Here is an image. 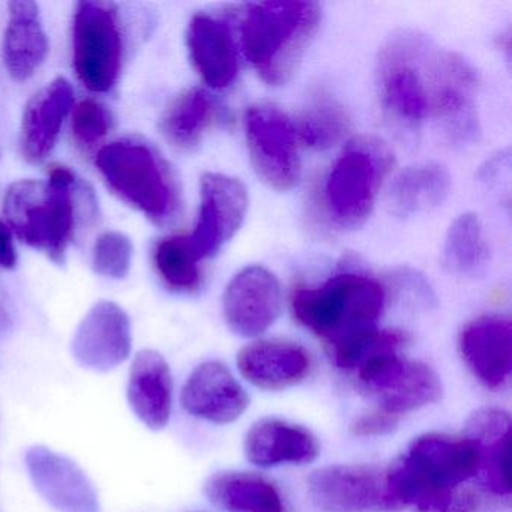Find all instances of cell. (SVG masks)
Here are the masks:
<instances>
[{"mask_svg": "<svg viewBox=\"0 0 512 512\" xmlns=\"http://www.w3.org/2000/svg\"><path fill=\"white\" fill-rule=\"evenodd\" d=\"M475 443L464 437L428 433L416 437L386 470L395 502L416 512H476L478 496L464 488L478 475Z\"/></svg>", "mask_w": 512, "mask_h": 512, "instance_id": "6da1fadb", "label": "cell"}, {"mask_svg": "<svg viewBox=\"0 0 512 512\" xmlns=\"http://www.w3.org/2000/svg\"><path fill=\"white\" fill-rule=\"evenodd\" d=\"M322 23L316 2H260L248 5L242 20V46L257 76L283 86L295 76Z\"/></svg>", "mask_w": 512, "mask_h": 512, "instance_id": "7a4b0ae2", "label": "cell"}, {"mask_svg": "<svg viewBox=\"0 0 512 512\" xmlns=\"http://www.w3.org/2000/svg\"><path fill=\"white\" fill-rule=\"evenodd\" d=\"M439 47L418 32L404 31L386 41L376 62V88L383 118L412 139L431 118L434 67Z\"/></svg>", "mask_w": 512, "mask_h": 512, "instance_id": "3957f363", "label": "cell"}, {"mask_svg": "<svg viewBox=\"0 0 512 512\" xmlns=\"http://www.w3.org/2000/svg\"><path fill=\"white\" fill-rule=\"evenodd\" d=\"M385 304L383 284L355 271L340 272L320 286L298 287L290 298L296 322L322 338L328 350L377 328Z\"/></svg>", "mask_w": 512, "mask_h": 512, "instance_id": "277c9868", "label": "cell"}, {"mask_svg": "<svg viewBox=\"0 0 512 512\" xmlns=\"http://www.w3.org/2000/svg\"><path fill=\"white\" fill-rule=\"evenodd\" d=\"M76 176L56 166L47 181L14 182L4 197V215L11 232L25 244L44 251L53 262L64 263L74 232L73 188Z\"/></svg>", "mask_w": 512, "mask_h": 512, "instance_id": "5b68a950", "label": "cell"}, {"mask_svg": "<svg viewBox=\"0 0 512 512\" xmlns=\"http://www.w3.org/2000/svg\"><path fill=\"white\" fill-rule=\"evenodd\" d=\"M394 167V154L383 140H350L332 164L322 187V205L332 226L355 230L370 218L383 181Z\"/></svg>", "mask_w": 512, "mask_h": 512, "instance_id": "8992f818", "label": "cell"}, {"mask_svg": "<svg viewBox=\"0 0 512 512\" xmlns=\"http://www.w3.org/2000/svg\"><path fill=\"white\" fill-rule=\"evenodd\" d=\"M97 167L113 193L155 224L178 215V184L166 161L145 143L121 140L101 148Z\"/></svg>", "mask_w": 512, "mask_h": 512, "instance_id": "52a82bcc", "label": "cell"}, {"mask_svg": "<svg viewBox=\"0 0 512 512\" xmlns=\"http://www.w3.org/2000/svg\"><path fill=\"white\" fill-rule=\"evenodd\" d=\"M355 376L359 388L389 415H404L442 400L439 374L424 362L401 358L398 350H385L365 359Z\"/></svg>", "mask_w": 512, "mask_h": 512, "instance_id": "ba28073f", "label": "cell"}, {"mask_svg": "<svg viewBox=\"0 0 512 512\" xmlns=\"http://www.w3.org/2000/svg\"><path fill=\"white\" fill-rule=\"evenodd\" d=\"M73 62L77 77L89 91L107 92L118 82L122 37L115 5L88 0L77 4Z\"/></svg>", "mask_w": 512, "mask_h": 512, "instance_id": "9c48e42d", "label": "cell"}, {"mask_svg": "<svg viewBox=\"0 0 512 512\" xmlns=\"http://www.w3.org/2000/svg\"><path fill=\"white\" fill-rule=\"evenodd\" d=\"M251 166L263 184L289 191L301 178V155L295 125L271 104H254L244 116Z\"/></svg>", "mask_w": 512, "mask_h": 512, "instance_id": "30bf717a", "label": "cell"}, {"mask_svg": "<svg viewBox=\"0 0 512 512\" xmlns=\"http://www.w3.org/2000/svg\"><path fill=\"white\" fill-rule=\"evenodd\" d=\"M478 86V71L469 61L458 53L439 50L434 67L431 118L443 137L458 148L473 146L481 139L476 109Z\"/></svg>", "mask_w": 512, "mask_h": 512, "instance_id": "8fae6325", "label": "cell"}, {"mask_svg": "<svg viewBox=\"0 0 512 512\" xmlns=\"http://www.w3.org/2000/svg\"><path fill=\"white\" fill-rule=\"evenodd\" d=\"M311 502L322 512H398L386 472L362 464H334L308 478Z\"/></svg>", "mask_w": 512, "mask_h": 512, "instance_id": "7c38bea8", "label": "cell"}, {"mask_svg": "<svg viewBox=\"0 0 512 512\" xmlns=\"http://www.w3.org/2000/svg\"><path fill=\"white\" fill-rule=\"evenodd\" d=\"M248 193L239 179L206 173L200 182V209L196 227L188 236L197 259L215 256L244 224Z\"/></svg>", "mask_w": 512, "mask_h": 512, "instance_id": "4fadbf2b", "label": "cell"}, {"mask_svg": "<svg viewBox=\"0 0 512 512\" xmlns=\"http://www.w3.org/2000/svg\"><path fill=\"white\" fill-rule=\"evenodd\" d=\"M280 281L269 269L253 265L239 271L227 284L224 319L233 334L244 338L265 334L281 314Z\"/></svg>", "mask_w": 512, "mask_h": 512, "instance_id": "5bb4252c", "label": "cell"}, {"mask_svg": "<svg viewBox=\"0 0 512 512\" xmlns=\"http://www.w3.org/2000/svg\"><path fill=\"white\" fill-rule=\"evenodd\" d=\"M133 349L131 322L124 308L101 301L88 311L71 340L77 364L95 373H109L124 364Z\"/></svg>", "mask_w": 512, "mask_h": 512, "instance_id": "9a60e30c", "label": "cell"}, {"mask_svg": "<svg viewBox=\"0 0 512 512\" xmlns=\"http://www.w3.org/2000/svg\"><path fill=\"white\" fill-rule=\"evenodd\" d=\"M26 469L40 496L58 512H101L100 497L85 470L46 445L25 454Z\"/></svg>", "mask_w": 512, "mask_h": 512, "instance_id": "2e32d148", "label": "cell"}, {"mask_svg": "<svg viewBox=\"0 0 512 512\" xmlns=\"http://www.w3.org/2000/svg\"><path fill=\"white\" fill-rule=\"evenodd\" d=\"M181 403L194 418L226 425L244 415L250 397L226 365L208 361L197 365L188 376Z\"/></svg>", "mask_w": 512, "mask_h": 512, "instance_id": "e0dca14e", "label": "cell"}, {"mask_svg": "<svg viewBox=\"0 0 512 512\" xmlns=\"http://www.w3.org/2000/svg\"><path fill=\"white\" fill-rule=\"evenodd\" d=\"M461 358L473 376L488 389H500L512 370V325L508 317L472 320L458 337Z\"/></svg>", "mask_w": 512, "mask_h": 512, "instance_id": "ac0fdd59", "label": "cell"}, {"mask_svg": "<svg viewBox=\"0 0 512 512\" xmlns=\"http://www.w3.org/2000/svg\"><path fill=\"white\" fill-rule=\"evenodd\" d=\"M191 64L212 89H226L238 77L239 61L229 23L214 14L193 16L187 28Z\"/></svg>", "mask_w": 512, "mask_h": 512, "instance_id": "d6986e66", "label": "cell"}, {"mask_svg": "<svg viewBox=\"0 0 512 512\" xmlns=\"http://www.w3.org/2000/svg\"><path fill=\"white\" fill-rule=\"evenodd\" d=\"M73 103V86L65 77L53 80L29 100L20 130V149L26 161L43 163L52 154Z\"/></svg>", "mask_w": 512, "mask_h": 512, "instance_id": "ffe728a7", "label": "cell"}, {"mask_svg": "<svg viewBox=\"0 0 512 512\" xmlns=\"http://www.w3.org/2000/svg\"><path fill=\"white\" fill-rule=\"evenodd\" d=\"M127 400L134 415L149 430L169 424L173 407V377L166 358L154 349L134 356L128 376Z\"/></svg>", "mask_w": 512, "mask_h": 512, "instance_id": "44dd1931", "label": "cell"}, {"mask_svg": "<svg viewBox=\"0 0 512 512\" xmlns=\"http://www.w3.org/2000/svg\"><path fill=\"white\" fill-rule=\"evenodd\" d=\"M238 368L256 388L283 391L305 380L311 359L304 347L290 341H256L238 353Z\"/></svg>", "mask_w": 512, "mask_h": 512, "instance_id": "7402d4cb", "label": "cell"}, {"mask_svg": "<svg viewBox=\"0 0 512 512\" xmlns=\"http://www.w3.org/2000/svg\"><path fill=\"white\" fill-rule=\"evenodd\" d=\"M245 457L259 467L307 464L320 454V443L308 428L277 418L254 422L244 437Z\"/></svg>", "mask_w": 512, "mask_h": 512, "instance_id": "603a6c76", "label": "cell"}, {"mask_svg": "<svg viewBox=\"0 0 512 512\" xmlns=\"http://www.w3.org/2000/svg\"><path fill=\"white\" fill-rule=\"evenodd\" d=\"M467 439L475 443L479 454V472L482 484L499 496L511 494V464H509V439L511 418L505 410L485 407L476 410L467 419Z\"/></svg>", "mask_w": 512, "mask_h": 512, "instance_id": "cb8c5ba5", "label": "cell"}, {"mask_svg": "<svg viewBox=\"0 0 512 512\" xmlns=\"http://www.w3.org/2000/svg\"><path fill=\"white\" fill-rule=\"evenodd\" d=\"M4 62L17 82L31 79L46 61L49 40L41 23L40 8L31 0L8 4V25L4 35Z\"/></svg>", "mask_w": 512, "mask_h": 512, "instance_id": "d4e9b609", "label": "cell"}, {"mask_svg": "<svg viewBox=\"0 0 512 512\" xmlns=\"http://www.w3.org/2000/svg\"><path fill=\"white\" fill-rule=\"evenodd\" d=\"M449 170L440 163H418L398 173L386 196L389 211L398 218H410L433 211L451 191Z\"/></svg>", "mask_w": 512, "mask_h": 512, "instance_id": "484cf974", "label": "cell"}, {"mask_svg": "<svg viewBox=\"0 0 512 512\" xmlns=\"http://www.w3.org/2000/svg\"><path fill=\"white\" fill-rule=\"evenodd\" d=\"M209 502L227 512H283L277 487L263 476L247 472H218L203 487Z\"/></svg>", "mask_w": 512, "mask_h": 512, "instance_id": "4316f807", "label": "cell"}, {"mask_svg": "<svg viewBox=\"0 0 512 512\" xmlns=\"http://www.w3.org/2000/svg\"><path fill=\"white\" fill-rule=\"evenodd\" d=\"M220 115V104L206 89H188L170 104L161 131L175 148L191 151L202 143Z\"/></svg>", "mask_w": 512, "mask_h": 512, "instance_id": "83f0119b", "label": "cell"}, {"mask_svg": "<svg viewBox=\"0 0 512 512\" xmlns=\"http://www.w3.org/2000/svg\"><path fill=\"white\" fill-rule=\"evenodd\" d=\"M488 260L490 250L478 215L466 212L455 218L443 245L445 268L458 277H476L485 271Z\"/></svg>", "mask_w": 512, "mask_h": 512, "instance_id": "f1b7e54d", "label": "cell"}, {"mask_svg": "<svg viewBox=\"0 0 512 512\" xmlns=\"http://www.w3.org/2000/svg\"><path fill=\"white\" fill-rule=\"evenodd\" d=\"M349 130V113L343 104L328 92L319 91L302 110L296 134L308 148L326 151L338 145Z\"/></svg>", "mask_w": 512, "mask_h": 512, "instance_id": "f546056e", "label": "cell"}, {"mask_svg": "<svg viewBox=\"0 0 512 512\" xmlns=\"http://www.w3.org/2000/svg\"><path fill=\"white\" fill-rule=\"evenodd\" d=\"M154 262L164 283L176 292H194L202 284V272L188 236H172L158 242Z\"/></svg>", "mask_w": 512, "mask_h": 512, "instance_id": "4dcf8cb0", "label": "cell"}, {"mask_svg": "<svg viewBox=\"0 0 512 512\" xmlns=\"http://www.w3.org/2000/svg\"><path fill=\"white\" fill-rule=\"evenodd\" d=\"M133 262V244L124 233L106 232L97 239L92 266L97 274L113 280L127 277Z\"/></svg>", "mask_w": 512, "mask_h": 512, "instance_id": "1f68e13d", "label": "cell"}, {"mask_svg": "<svg viewBox=\"0 0 512 512\" xmlns=\"http://www.w3.org/2000/svg\"><path fill=\"white\" fill-rule=\"evenodd\" d=\"M110 124V113L98 101H82L74 110L73 134L79 145H98L109 133Z\"/></svg>", "mask_w": 512, "mask_h": 512, "instance_id": "d6a6232c", "label": "cell"}, {"mask_svg": "<svg viewBox=\"0 0 512 512\" xmlns=\"http://www.w3.org/2000/svg\"><path fill=\"white\" fill-rule=\"evenodd\" d=\"M398 416L389 413L373 412L362 415L352 425V433L358 437H380L388 436L392 431L397 430Z\"/></svg>", "mask_w": 512, "mask_h": 512, "instance_id": "836d02e7", "label": "cell"}, {"mask_svg": "<svg viewBox=\"0 0 512 512\" xmlns=\"http://www.w3.org/2000/svg\"><path fill=\"white\" fill-rule=\"evenodd\" d=\"M17 265L16 247L10 227L0 221V268L14 269Z\"/></svg>", "mask_w": 512, "mask_h": 512, "instance_id": "e575fe53", "label": "cell"}, {"mask_svg": "<svg viewBox=\"0 0 512 512\" xmlns=\"http://www.w3.org/2000/svg\"><path fill=\"white\" fill-rule=\"evenodd\" d=\"M8 328H10V317H8L7 311L0 305V337Z\"/></svg>", "mask_w": 512, "mask_h": 512, "instance_id": "d590c367", "label": "cell"}]
</instances>
